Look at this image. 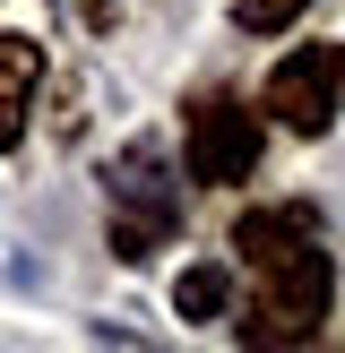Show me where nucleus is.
<instances>
[{
    "label": "nucleus",
    "mask_w": 345,
    "mask_h": 353,
    "mask_svg": "<svg viewBox=\"0 0 345 353\" xmlns=\"http://www.w3.org/2000/svg\"><path fill=\"white\" fill-rule=\"evenodd\" d=\"M112 250L121 259H147L155 241L172 233V199H164V155H155V138H138L130 155L112 164Z\"/></svg>",
    "instance_id": "nucleus-4"
},
{
    "label": "nucleus",
    "mask_w": 345,
    "mask_h": 353,
    "mask_svg": "<svg viewBox=\"0 0 345 353\" xmlns=\"http://www.w3.org/2000/svg\"><path fill=\"white\" fill-rule=\"evenodd\" d=\"M190 181H207V190H233V181H250L259 172V121H250V103H233V95H199L190 103Z\"/></svg>",
    "instance_id": "nucleus-3"
},
{
    "label": "nucleus",
    "mask_w": 345,
    "mask_h": 353,
    "mask_svg": "<svg viewBox=\"0 0 345 353\" xmlns=\"http://www.w3.org/2000/svg\"><path fill=\"white\" fill-rule=\"evenodd\" d=\"M34 86H43V43H34V34H0V147L26 138Z\"/></svg>",
    "instance_id": "nucleus-6"
},
{
    "label": "nucleus",
    "mask_w": 345,
    "mask_h": 353,
    "mask_svg": "<svg viewBox=\"0 0 345 353\" xmlns=\"http://www.w3.org/2000/svg\"><path fill=\"white\" fill-rule=\"evenodd\" d=\"M302 9H310V0H233V26L241 34H285Z\"/></svg>",
    "instance_id": "nucleus-8"
},
{
    "label": "nucleus",
    "mask_w": 345,
    "mask_h": 353,
    "mask_svg": "<svg viewBox=\"0 0 345 353\" xmlns=\"http://www.w3.org/2000/svg\"><path fill=\"white\" fill-rule=\"evenodd\" d=\"M112 9H121V0H78V17H86V26H112Z\"/></svg>",
    "instance_id": "nucleus-9"
},
{
    "label": "nucleus",
    "mask_w": 345,
    "mask_h": 353,
    "mask_svg": "<svg viewBox=\"0 0 345 353\" xmlns=\"http://www.w3.org/2000/svg\"><path fill=\"white\" fill-rule=\"evenodd\" d=\"M259 310L241 319V345H310L328 319V302H337V268H328V250L310 241V250L276 259V268H259Z\"/></svg>",
    "instance_id": "nucleus-1"
},
{
    "label": "nucleus",
    "mask_w": 345,
    "mask_h": 353,
    "mask_svg": "<svg viewBox=\"0 0 345 353\" xmlns=\"http://www.w3.org/2000/svg\"><path fill=\"white\" fill-rule=\"evenodd\" d=\"M259 103H268V112L285 121V130L319 138L328 121H337V103H345V43H293L285 61L268 69Z\"/></svg>",
    "instance_id": "nucleus-2"
},
{
    "label": "nucleus",
    "mask_w": 345,
    "mask_h": 353,
    "mask_svg": "<svg viewBox=\"0 0 345 353\" xmlns=\"http://www.w3.org/2000/svg\"><path fill=\"white\" fill-rule=\"evenodd\" d=\"M310 241H319V216H310L302 199H285V207H250V216L233 224V250L250 259V268H276V259L310 250Z\"/></svg>",
    "instance_id": "nucleus-5"
},
{
    "label": "nucleus",
    "mask_w": 345,
    "mask_h": 353,
    "mask_svg": "<svg viewBox=\"0 0 345 353\" xmlns=\"http://www.w3.org/2000/svg\"><path fill=\"white\" fill-rule=\"evenodd\" d=\"M172 310H181V319H224V310H233V276H224L216 259L181 268V285H172Z\"/></svg>",
    "instance_id": "nucleus-7"
}]
</instances>
